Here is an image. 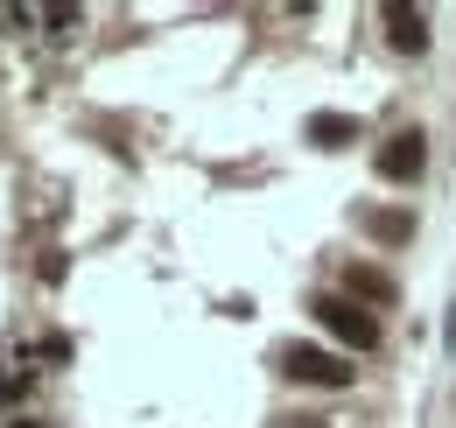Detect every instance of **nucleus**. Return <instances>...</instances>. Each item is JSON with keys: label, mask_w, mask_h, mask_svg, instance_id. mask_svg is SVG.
I'll return each mask as SVG.
<instances>
[{"label": "nucleus", "mask_w": 456, "mask_h": 428, "mask_svg": "<svg viewBox=\"0 0 456 428\" xmlns=\"http://www.w3.org/2000/svg\"><path fill=\"white\" fill-rule=\"evenodd\" d=\"M274 366H281V379H302V386H351V379H358L338 351H323V344H281Z\"/></svg>", "instance_id": "nucleus-2"}, {"label": "nucleus", "mask_w": 456, "mask_h": 428, "mask_svg": "<svg viewBox=\"0 0 456 428\" xmlns=\"http://www.w3.org/2000/svg\"><path fill=\"white\" fill-rule=\"evenodd\" d=\"M358 134H365V127H358L351 112H309V141H316V148H351Z\"/></svg>", "instance_id": "nucleus-7"}, {"label": "nucleus", "mask_w": 456, "mask_h": 428, "mask_svg": "<svg viewBox=\"0 0 456 428\" xmlns=\"http://www.w3.org/2000/svg\"><path fill=\"white\" fill-rule=\"evenodd\" d=\"M274 428H330V422H302V415H281Z\"/></svg>", "instance_id": "nucleus-8"}, {"label": "nucleus", "mask_w": 456, "mask_h": 428, "mask_svg": "<svg viewBox=\"0 0 456 428\" xmlns=\"http://www.w3.org/2000/svg\"><path fill=\"white\" fill-rule=\"evenodd\" d=\"M358 225H365L379 246H407V239H414V211H394V204H379V211H358Z\"/></svg>", "instance_id": "nucleus-6"}, {"label": "nucleus", "mask_w": 456, "mask_h": 428, "mask_svg": "<svg viewBox=\"0 0 456 428\" xmlns=\"http://www.w3.org/2000/svg\"><path fill=\"white\" fill-rule=\"evenodd\" d=\"M372 169H379L387 183H421V176H428V134H421V127L387 134V141H379V155H372Z\"/></svg>", "instance_id": "nucleus-3"}, {"label": "nucleus", "mask_w": 456, "mask_h": 428, "mask_svg": "<svg viewBox=\"0 0 456 428\" xmlns=\"http://www.w3.org/2000/svg\"><path fill=\"white\" fill-rule=\"evenodd\" d=\"M379 21H387V43H394L400 56H428V7L387 0V7H379Z\"/></svg>", "instance_id": "nucleus-4"}, {"label": "nucleus", "mask_w": 456, "mask_h": 428, "mask_svg": "<svg viewBox=\"0 0 456 428\" xmlns=\"http://www.w3.org/2000/svg\"><path fill=\"white\" fill-rule=\"evenodd\" d=\"M344 295H351V302H365V309H394V302H400L394 274L365 268V260H351V268H344Z\"/></svg>", "instance_id": "nucleus-5"}, {"label": "nucleus", "mask_w": 456, "mask_h": 428, "mask_svg": "<svg viewBox=\"0 0 456 428\" xmlns=\"http://www.w3.org/2000/svg\"><path fill=\"white\" fill-rule=\"evenodd\" d=\"M309 317L323 323L344 351H379V317H372L365 302H351V295H316V302H309Z\"/></svg>", "instance_id": "nucleus-1"}]
</instances>
